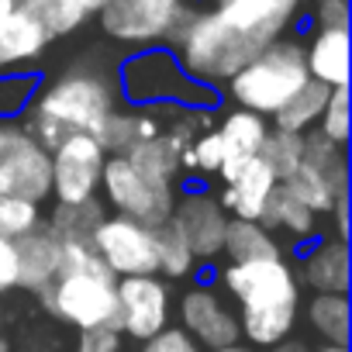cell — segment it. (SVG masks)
Here are the masks:
<instances>
[{"label": "cell", "instance_id": "obj_19", "mask_svg": "<svg viewBox=\"0 0 352 352\" xmlns=\"http://www.w3.org/2000/svg\"><path fill=\"white\" fill-rule=\"evenodd\" d=\"M307 76L328 90L349 87V28H314L304 45Z\"/></svg>", "mask_w": 352, "mask_h": 352}, {"label": "cell", "instance_id": "obj_11", "mask_svg": "<svg viewBox=\"0 0 352 352\" xmlns=\"http://www.w3.org/2000/svg\"><path fill=\"white\" fill-rule=\"evenodd\" d=\"M52 201L56 204H87L100 194V173L107 152L94 135H69L52 152Z\"/></svg>", "mask_w": 352, "mask_h": 352}, {"label": "cell", "instance_id": "obj_41", "mask_svg": "<svg viewBox=\"0 0 352 352\" xmlns=\"http://www.w3.org/2000/svg\"><path fill=\"white\" fill-rule=\"evenodd\" d=\"M331 228H335V235L331 239H338V242H349V194H338L335 197V204H331Z\"/></svg>", "mask_w": 352, "mask_h": 352}, {"label": "cell", "instance_id": "obj_6", "mask_svg": "<svg viewBox=\"0 0 352 352\" xmlns=\"http://www.w3.org/2000/svg\"><path fill=\"white\" fill-rule=\"evenodd\" d=\"M118 276L97 259L83 270H63L42 294L38 304L49 318H56L66 328H100L118 324Z\"/></svg>", "mask_w": 352, "mask_h": 352}, {"label": "cell", "instance_id": "obj_20", "mask_svg": "<svg viewBox=\"0 0 352 352\" xmlns=\"http://www.w3.org/2000/svg\"><path fill=\"white\" fill-rule=\"evenodd\" d=\"M159 131H162V118L155 111H148V107H128V111L114 107L107 114V121L100 124L97 142L107 155H128L131 148L155 138Z\"/></svg>", "mask_w": 352, "mask_h": 352}, {"label": "cell", "instance_id": "obj_9", "mask_svg": "<svg viewBox=\"0 0 352 352\" xmlns=\"http://www.w3.org/2000/svg\"><path fill=\"white\" fill-rule=\"evenodd\" d=\"M190 8L184 0H107L97 11L107 38L121 45H145V49H155L159 42H173Z\"/></svg>", "mask_w": 352, "mask_h": 352}, {"label": "cell", "instance_id": "obj_36", "mask_svg": "<svg viewBox=\"0 0 352 352\" xmlns=\"http://www.w3.org/2000/svg\"><path fill=\"white\" fill-rule=\"evenodd\" d=\"M318 131L324 138H331L335 145H349V87H338L328 94V104L321 111V121H318Z\"/></svg>", "mask_w": 352, "mask_h": 352}, {"label": "cell", "instance_id": "obj_33", "mask_svg": "<svg viewBox=\"0 0 352 352\" xmlns=\"http://www.w3.org/2000/svg\"><path fill=\"white\" fill-rule=\"evenodd\" d=\"M42 90V80L38 73H0V121H14V118H25L35 94Z\"/></svg>", "mask_w": 352, "mask_h": 352}, {"label": "cell", "instance_id": "obj_46", "mask_svg": "<svg viewBox=\"0 0 352 352\" xmlns=\"http://www.w3.org/2000/svg\"><path fill=\"white\" fill-rule=\"evenodd\" d=\"M83 4H87V8H90V14H97V11H100V8H104V4H107V0H83Z\"/></svg>", "mask_w": 352, "mask_h": 352}, {"label": "cell", "instance_id": "obj_24", "mask_svg": "<svg viewBox=\"0 0 352 352\" xmlns=\"http://www.w3.org/2000/svg\"><path fill=\"white\" fill-rule=\"evenodd\" d=\"M180 152H184V145L162 128L155 138H148V142H142L138 148H131L128 159H131L135 169H142V173L148 176L152 184H159V187H176V184H180V176H184V169H180Z\"/></svg>", "mask_w": 352, "mask_h": 352}, {"label": "cell", "instance_id": "obj_16", "mask_svg": "<svg viewBox=\"0 0 352 352\" xmlns=\"http://www.w3.org/2000/svg\"><path fill=\"white\" fill-rule=\"evenodd\" d=\"M218 138H221V148H225V162L218 169V180L221 184H232L235 176L259 155L266 135H270V121L252 114V111H242V107H232L218 124H214Z\"/></svg>", "mask_w": 352, "mask_h": 352}, {"label": "cell", "instance_id": "obj_47", "mask_svg": "<svg viewBox=\"0 0 352 352\" xmlns=\"http://www.w3.org/2000/svg\"><path fill=\"white\" fill-rule=\"evenodd\" d=\"M0 352H14V345H11V342H8L4 335H0Z\"/></svg>", "mask_w": 352, "mask_h": 352}, {"label": "cell", "instance_id": "obj_13", "mask_svg": "<svg viewBox=\"0 0 352 352\" xmlns=\"http://www.w3.org/2000/svg\"><path fill=\"white\" fill-rule=\"evenodd\" d=\"M169 225L180 232V239L187 242V249L194 252L197 263H211V259L221 256L228 214L218 204V194L208 190L204 184L184 187V194H176Z\"/></svg>", "mask_w": 352, "mask_h": 352}, {"label": "cell", "instance_id": "obj_40", "mask_svg": "<svg viewBox=\"0 0 352 352\" xmlns=\"http://www.w3.org/2000/svg\"><path fill=\"white\" fill-rule=\"evenodd\" d=\"M18 290V245L0 235V294Z\"/></svg>", "mask_w": 352, "mask_h": 352}, {"label": "cell", "instance_id": "obj_5", "mask_svg": "<svg viewBox=\"0 0 352 352\" xmlns=\"http://www.w3.org/2000/svg\"><path fill=\"white\" fill-rule=\"evenodd\" d=\"M307 80L311 76L304 63V45L297 38H276L252 63H245L225 87L235 107L270 121Z\"/></svg>", "mask_w": 352, "mask_h": 352}, {"label": "cell", "instance_id": "obj_38", "mask_svg": "<svg viewBox=\"0 0 352 352\" xmlns=\"http://www.w3.org/2000/svg\"><path fill=\"white\" fill-rule=\"evenodd\" d=\"M138 352H204L180 324H169V328H162L159 335H152V338H145V342H138Z\"/></svg>", "mask_w": 352, "mask_h": 352}, {"label": "cell", "instance_id": "obj_35", "mask_svg": "<svg viewBox=\"0 0 352 352\" xmlns=\"http://www.w3.org/2000/svg\"><path fill=\"white\" fill-rule=\"evenodd\" d=\"M42 225H45L42 204H32V201H21V197H0V235L4 239L18 242Z\"/></svg>", "mask_w": 352, "mask_h": 352}, {"label": "cell", "instance_id": "obj_7", "mask_svg": "<svg viewBox=\"0 0 352 352\" xmlns=\"http://www.w3.org/2000/svg\"><path fill=\"white\" fill-rule=\"evenodd\" d=\"M100 190H104L111 214L131 218L145 228L166 225L176 204V187L152 184L142 169L131 166L128 155H107L104 173H100Z\"/></svg>", "mask_w": 352, "mask_h": 352}, {"label": "cell", "instance_id": "obj_23", "mask_svg": "<svg viewBox=\"0 0 352 352\" xmlns=\"http://www.w3.org/2000/svg\"><path fill=\"white\" fill-rule=\"evenodd\" d=\"M300 314L324 345H349V331H352L349 294H311L300 304Z\"/></svg>", "mask_w": 352, "mask_h": 352}, {"label": "cell", "instance_id": "obj_29", "mask_svg": "<svg viewBox=\"0 0 352 352\" xmlns=\"http://www.w3.org/2000/svg\"><path fill=\"white\" fill-rule=\"evenodd\" d=\"M104 214H107L104 201L94 197L87 204H56L52 214L45 218V225L59 242H90V235H94V228L100 225Z\"/></svg>", "mask_w": 352, "mask_h": 352}, {"label": "cell", "instance_id": "obj_10", "mask_svg": "<svg viewBox=\"0 0 352 352\" xmlns=\"http://www.w3.org/2000/svg\"><path fill=\"white\" fill-rule=\"evenodd\" d=\"M90 245L118 280L121 276H159L155 273V228H145L121 214H104L90 235Z\"/></svg>", "mask_w": 352, "mask_h": 352}, {"label": "cell", "instance_id": "obj_21", "mask_svg": "<svg viewBox=\"0 0 352 352\" xmlns=\"http://www.w3.org/2000/svg\"><path fill=\"white\" fill-rule=\"evenodd\" d=\"M259 225L270 232V235H287L290 242L304 245V242H314L321 235V218L314 211H307L297 197H290L280 184L276 190L270 194L263 214H259Z\"/></svg>", "mask_w": 352, "mask_h": 352}, {"label": "cell", "instance_id": "obj_1", "mask_svg": "<svg viewBox=\"0 0 352 352\" xmlns=\"http://www.w3.org/2000/svg\"><path fill=\"white\" fill-rule=\"evenodd\" d=\"M304 0H214L211 11H190L173 35L180 69L204 83H228L266 45L283 38Z\"/></svg>", "mask_w": 352, "mask_h": 352}, {"label": "cell", "instance_id": "obj_12", "mask_svg": "<svg viewBox=\"0 0 352 352\" xmlns=\"http://www.w3.org/2000/svg\"><path fill=\"white\" fill-rule=\"evenodd\" d=\"M176 318H180V328L204 352L242 342V328H239L235 307L211 283H190L180 297H176Z\"/></svg>", "mask_w": 352, "mask_h": 352}, {"label": "cell", "instance_id": "obj_48", "mask_svg": "<svg viewBox=\"0 0 352 352\" xmlns=\"http://www.w3.org/2000/svg\"><path fill=\"white\" fill-rule=\"evenodd\" d=\"M0 335H4V311H0Z\"/></svg>", "mask_w": 352, "mask_h": 352}, {"label": "cell", "instance_id": "obj_3", "mask_svg": "<svg viewBox=\"0 0 352 352\" xmlns=\"http://www.w3.org/2000/svg\"><path fill=\"white\" fill-rule=\"evenodd\" d=\"M114 107H118V94L100 73L69 69L66 76L52 80L49 87L35 94L21 124L45 152H52L69 135L97 138L100 124L107 121Z\"/></svg>", "mask_w": 352, "mask_h": 352}, {"label": "cell", "instance_id": "obj_15", "mask_svg": "<svg viewBox=\"0 0 352 352\" xmlns=\"http://www.w3.org/2000/svg\"><path fill=\"white\" fill-rule=\"evenodd\" d=\"M300 290L311 294H349L352 283V263H349V242H338L331 235H318L300 263L294 266Z\"/></svg>", "mask_w": 352, "mask_h": 352}, {"label": "cell", "instance_id": "obj_45", "mask_svg": "<svg viewBox=\"0 0 352 352\" xmlns=\"http://www.w3.org/2000/svg\"><path fill=\"white\" fill-rule=\"evenodd\" d=\"M311 352H349V345H318V349H311Z\"/></svg>", "mask_w": 352, "mask_h": 352}, {"label": "cell", "instance_id": "obj_4", "mask_svg": "<svg viewBox=\"0 0 352 352\" xmlns=\"http://www.w3.org/2000/svg\"><path fill=\"white\" fill-rule=\"evenodd\" d=\"M118 90L135 107H176V111H218V90L190 80L173 49H142L121 63Z\"/></svg>", "mask_w": 352, "mask_h": 352}, {"label": "cell", "instance_id": "obj_39", "mask_svg": "<svg viewBox=\"0 0 352 352\" xmlns=\"http://www.w3.org/2000/svg\"><path fill=\"white\" fill-rule=\"evenodd\" d=\"M314 28H349V0H314Z\"/></svg>", "mask_w": 352, "mask_h": 352}, {"label": "cell", "instance_id": "obj_34", "mask_svg": "<svg viewBox=\"0 0 352 352\" xmlns=\"http://www.w3.org/2000/svg\"><path fill=\"white\" fill-rule=\"evenodd\" d=\"M259 159L276 173V180L290 176L300 162H304V135H290V131H276L270 128L263 148H259Z\"/></svg>", "mask_w": 352, "mask_h": 352}, {"label": "cell", "instance_id": "obj_42", "mask_svg": "<svg viewBox=\"0 0 352 352\" xmlns=\"http://www.w3.org/2000/svg\"><path fill=\"white\" fill-rule=\"evenodd\" d=\"M270 352H311V349H307V342H300V338L290 335V338H283L280 345H273Z\"/></svg>", "mask_w": 352, "mask_h": 352}, {"label": "cell", "instance_id": "obj_43", "mask_svg": "<svg viewBox=\"0 0 352 352\" xmlns=\"http://www.w3.org/2000/svg\"><path fill=\"white\" fill-rule=\"evenodd\" d=\"M14 8H18V4H14V0H0V28H4V25H8V18L14 14Z\"/></svg>", "mask_w": 352, "mask_h": 352}, {"label": "cell", "instance_id": "obj_2", "mask_svg": "<svg viewBox=\"0 0 352 352\" xmlns=\"http://www.w3.org/2000/svg\"><path fill=\"white\" fill-rule=\"evenodd\" d=\"M218 280L228 300H235L239 328L249 349H273L294 335L304 290L287 256L256 259V263H228L218 273Z\"/></svg>", "mask_w": 352, "mask_h": 352}, {"label": "cell", "instance_id": "obj_17", "mask_svg": "<svg viewBox=\"0 0 352 352\" xmlns=\"http://www.w3.org/2000/svg\"><path fill=\"white\" fill-rule=\"evenodd\" d=\"M276 173L256 155L232 184H221V194H218V204L225 208V214L232 221H259L270 194L276 190Z\"/></svg>", "mask_w": 352, "mask_h": 352}, {"label": "cell", "instance_id": "obj_30", "mask_svg": "<svg viewBox=\"0 0 352 352\" xmlns=\"http://www.w3.org/2000/svg\"><path fill=\"white\" fill-rule=\"evenodd\" d=\"M197 270V259L194 252L187 249V242L180 239V232H176L169 221L155 228V273H162V280H187L194 276Z\"/></svg>", "mask_w": 352, "mask_h": 352}, {"label": "cell", "instance_id": "obj_26", "mask_svg": "<svg viewBox=\"0 0 352 352\" xmlns=\"http://www.w3.org/2000/svg\"><path fill=\"white\" fill-rule=\"evenodd\" d=\"M221 256L228 263H256V259H276V256H283V245L259 221H232L228 218Z\"/></svg>", "mask_w": 352, "mask_h": 352}, {"label": "cell", "instance_id": "obj_25", "mask_svg": "<svg viewBox=\"0 0 352 352\" xmlns=\"http://www.w3.org/2000/svg\"><path fill=\"white\" fill-rule=\"evenodd\" d=\"M328 87L324 83H318V80H307L270 121V128H276V131H290V135H307V131H314L318 128V121H321V111H324V104H328Z\"/></svg>", "mask_w": 352, "mask_h": 352}, {"label": "cell", "instance_id": "obj_22", "mask_svg": "<svg viewBox=\"0 0 352 352\" xmlns=\"http://www.w3.org/2000/svg\"><path fill=\"white\" fill-rule=\"evenodd\" d=\"M49 42L52 38L21 8H14L8 25L0 28V73H21L28 63H38Z\"/></svg>", "mask_w": 352, "mask_h": 352}, {"label": "cell", "instance_id": "obj_28", "mask_svg": "<svg viewBox=\"0 0 352 352\" xmlns=\"http://www.w3.org/2000/svg\"><path fill=\"white\" fill-rule=\"evenodd\" d=\"M280 187H283L290 197H297L307 211H314L318 218H328L335 197H338V194H349V187H338L335 180H328L324 173H318V169L307 166V162H300L290 176H283Z\"/></svg>", "mask_w": 352, "mask_h": 352}, {"label": "cell", "instance_id": "obj_18", "mask_svg": "<svg viewBox=\"0 0 352 352\" xmlns=\"http://www.w3.org/2000/svg\"><path fill=\"white\" fill-rule=\"evenodd\" d=\"M14 245H18V290H28L38 297L59 276L63 242L49 232V225H42L28 232L25 239H18Z\"/></svg>", "mask_w": 352, "mask_h": 352}, {"label": "cell", "instance_id": "obj_32", "mask_svg": "<svg viewBox=\"0 0 352 352\" xmlns=\"http://www.w3.org/2000/svg\"><path fill=\"white\" fill-rule=\"evenodd\" d=\"M304 162L314 166L318 173H324L338 187H349V155H345V148L335 145L331 138H324L318 128L304 135Z\"/></svg>", "mask_w": 352, "mask_h": 352}, {"label": "cell", "instance_id": "obj_31", "mask_svg": "<svg viewBox=\"0 0 352 352\" xmlns=\"http://www.w3.org/2000/svg\"><path fill=\"white\" fill-rule=\"evenodd\" d=\"M225 162V148H221V138L214 128L201 131L184 152H180V169L194 180H214L218 169Z\"/></svg>", "mask_w": 352, "mask_h": 352}, {"label": "cell", "instance_id": "obj_27", "mask_svg": "<svg viewBox=\"0 0 352 352\" xmlns=\"http://www.w3.org/2000/svg\"><path fill=\"white\" fill-rule=\"evenodd\" d=\"M18 8L49 35V38H63L80 32L90 21V8L83 0H18Z\"/></svg>", "mask_w": 352, "mask_h": 352}, {"label": "cell", "instance_id": "obj_14", "mask_svg": "<svg viewBox=\"0 0 352 352\" xmlns=\"http://www.w3.org/2000/svg\"><path fill=\"white\" fill-rule=\"evenodd\" d=\"M118 331L131 342H145L169 328L173 290L162 276H121L118 280Z\"/></svg>", "mask_w": 352, "mask_h": 352}, {"label": "cell", "instance_id": "obj_8", "mask_svg": "<svg viewBox=\"0 0 352 352\" xmlns=\"http://www.w3.org/2000/svg\"><path fill=\"white\" fill-rule=\"evenodd\" d=\"M0 197L45 204L52 197V155L21 121H0Z\"/></svg>", "mask_w": 352, "mask_h": 352}, {"label": "cell", "instance_id": "obj_37", "mask_svg": "<svg viewBox=\"0 0 352 352\" xmlns=\"http://www.w3.org/2000/svg\"><path fill=\"white\" fill-rule=\"evenodd\" d=\"M121 345H124V335L118 331V324H100V328L76 331L73 352H121Z\"/></svg>", "mask_w": 352, "mask_h": 352}, {"label": "cell", "instance_id": "obj_49", "mask_svg": "<svg viewBox=\"0 0 352 352\" xmlns=\"http://www.w3.org/2000/svg\"><path fill=\"white\" fill-rule=\"evenodd\" d=\"M14 4H18V0H14Z\"/></svg>", "mask_w": 352, "mask_h": 352}, {"label": "cell", "instance_id": "obj_44", "mask_svg": "<svg viewBox=\"0 0 352 352\" xmlns=\"http://www.w3.org/2000/svg\"><path fill=\"white\" fill-rule=\"evenodd\" d=\"M208 352H256V349H249V345L235 342V345H221V349H208Z\"/></svg>", "mask_w": 352, "mask_h": 352}]
</instances>
